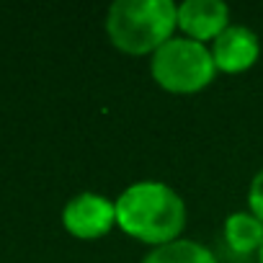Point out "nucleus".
Returning a JSON list of instances; mask_svg holds the SVG:
<instances>
[{
	"instance_id": "nucleus-1",
	"label": "nucleus",
	"mask_w": 263,
	"mask_h": 263,
	"mask_svg": "<svg viewBox=\"0 0 263 263\" xmlns=\"http://www.w3.org/2000/svg\"><path fill=\"white\" fill-rule=\"evenodd\" d=\"M189 222L186 199L165 181L142 178L116 196V230L150 248L183 237Z\"/></svg>"
},
{
	"instance_id": "nucleus-2",
	"label": "nucleus",
	"mask_w": 263,
	"mask_h": 263,
	"mask_svg": "<svg viewBox=\"0 0 263 263\" xmlns=\"http://www.w3.org/2000/svg\"><path fill=\"white\" fill-rule=\"evenodd\" d=\"M106 36L129 57H153L178 34L176 0H116L106 11Z\"/></svg>"
},
{
	"instance_id": "nucleus-3",
	"label": "nucleus",
	"mask_w": 263,
	"mask_h": 263,
	"mask_svg": "<svg viewBox=\"0 0 263 263\" xmlns=\"http://www.w3.org/2000/svg\"><path fill=\"white\" fill-rule=\"evenodd\" d=\"M150 75L158 88L173 96L201 93L219 75L209 44L176 34L150 57Z\"/></svg>"
},
{
	"instance_id": "nucleus-4",
	"label": "nucleus",
	"mask_w": 263,
	"mask_h": 263,
	"mask_svg": "<svg viewBox=\"0 0 263 263\" xmlns=\"http://www.w3.org/2000/svg\"><path fill=\"white\" fill-rule=\"evenodd\" d=\"M60 222L75 240H101L116 230V199L96 191H80L67 199Z\"/></svg>"
},
{
	"instance_id": "nucleus-5",
	"label": "nucleus",
	"mask_w": 263,
	"mask_h": 263,
	"mask_svg": "<svg viewBox=\"0 0 263 263\" xmlns=\"http://www.w3.org/2000/svg\"><path fill=\"white\" fill-rule=\"evenodd\" d=\"M212 57L219 72L224 75H240L248 72L258 60H260V36L245 26V24H230L212 44Z\"/></svg>"
},
{
	"instance_id": "nucleus-6",
	"label": "nucleus",
	"mask_w": 263,
	"mask_h": 263,
	"mask_svg": "<svg viewBox=\"0 0 263 263\" xmlns=\"http://www.w3.org/2000/svg\"><path fill=\"white\" fill-rule=\"evenodd\" d=\"M232 24L224 0H183L178 3V34L201 44H212Z\"/></svg>"
},
{
	"instance_id": "nucleus-7",
	"label": "nucleus",
	"mask_w": 263,
	"mask_h": 263,
	"mask_svg": "<svg viewBox=\"0 0 263 263\" xmlns=\"http://www.w3.org/2000/svg\"><path fill=\"white\" fill-rule=\"evenodd\" d=\"M222 235L235 255H258L263 245V222L248 209H235L224 217Z\"/></svg>"
},
{
	"instance_id": "nucleus-8",
	"label": "nucleus",
	"mask_w": 263,
	"mask_h": 263,
	"mask_svg": "<svg viewBox=\"0 0 263 263\" xmlns=\"http://www.w3.org/2000/svg\"><path fill=\"white\" fill-rule=\"evenodd\" d=\"M140 263H219V258L209 245L191 237H178L160 248H150Z\"/></svg>"
},
{
	"instance_id": "nucleus-9",
	"label": "nucleus",
	"mask_w": 263,
	"mask_h": 263,
	"mask_svg": "<svg viewBox=\"0 0 263 263\" xmlns=\"http://www.w3.org/2000/svg\"><path fill=\"white\" fill-rule=\"evenodd\" d=\"M245 204H248V212H253V214L263 222V168L255 171V176L250 178Z\"/></svg>"
},
{
	"instance_id": "nucleus-10",
	"label": "nucleus",
	"mask_w": 263,
	"mask_h": 263,
	"mask_svg": "<svg viewBox=\"0 0 263 263\" xmlns=\"http://www.w3.org/2000/svg\"><path fill=\"white\" fill-rule=\"evenodd\" d=\"M255 258H258V263H263V245H260V250H258V255H255Z\"/></svg>"
}]
</instances>
